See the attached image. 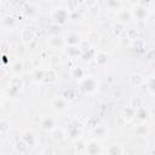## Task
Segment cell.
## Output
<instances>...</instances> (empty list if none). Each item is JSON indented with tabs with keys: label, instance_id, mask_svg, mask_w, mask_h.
Returning a JSON list of instances; mask_svg holds the SVG:
<instances>
[{
	"label": "cell",
	"instance_id": "cell-27",
	"mask_svg": "<svg viewBox=\"0 0 155 155\" xmlns=\"http://www.w3.org/2000/svg\"><path fill=\"white\" fill-rule=\"evenodd\" d=\"M29 147L30 145H34L35 144V142H36V139H35V136L31 133V132H27L24 136H23V138H22Z\"/></svg>",
	"mask_w": 155,
	"mask_h": 155
},
{
	"label": "cell",
	"instance_id": "cell-6",
	"mask_svg": "<svg viewBox=\"0 0 155 155\" xmlns=\"http://www.w3.org/2000/svg\"><path fill=\"white\" fill-rule=\"evenodd\" d=\"M35 38V33L31 28H24L21 33V40H22V44L27 45V44H30Z\"/></svg>",
	"mask_w": 155,
	"mask_h": 155
},
{
	"label": "cell",
	"instance_id": "cell-36",
	"mask_svg": "<svg viewBox=\"0 0 155 155\" xmlns=\"http://www.w3.org/2000/svg\"><path fill=\"white\" fill-rule=\"evenodd\" d=\"M119 42H120V45L121 46H128L130 45V40H128V38L126 36V34L124 33L122 35H120V39H119Z\"/></svg>",
	"mask_w": 155,
	"mask_h": 155
},
{
	"label": "cell",
	"instance_id": "cell-9",
	"mask_svg": "<svg viewBox=\"0 0 155 155\" xmlns=\"http://www.w3.org/2000/svg\"><path fill=\"white\" fill-rule=\"evenodd\" d=\"M8 86H10V90L8 91H12L13 93H17L22 87H23V80L18 76H15L10 80L8 82Z\"/></svg>",
	"mask_w": 155,
	"mask_h": 155
},
{
	"label": "cell",
	"instance_id": "cell-8",
	"mask_svg": "<svg viewBox=\"0 0 155 155\" xmlns=\"http://www.w3.org/2000/svg\"><path fill=\"white\" fill-rule=\"evenodd\" d=\"M40 127L42 131H52L54 128V119L51 116H45L41 121H40Z\"/></svg>",
	"mask_w": 155,
	"mask_h": 155
},
{
	"label": "cell",
	"instance_id": "cell-4",
	"mask_svg": "<svg viewBox=\"0 0 155 155\" xmlns=\"http://www.w3.org/2000/svg\"><path fill=\"white\" fill-rule=\"evenodd\" d=\"M64 42H65V46H79L81 42H82V39H81V35L76 31H69L64 35L63 38Z\"/></svg>",
	"mask_w": 155,
	"mask_h": 155
},
{
	"label": "cell",
	"instance_id": "cell-16",
	"mask_svg": "<svg viewBox=\"0 0 155 155\" xmlns=\"http://www.w3.org/2000/svg\"><path fill=\"white\" fill-rule=\"evenodd\" d=\"M57 80V73L54 69H48V70H45V74H44V79L42 81L45 82H54Z\"/></svg>",
	"mask_w": 155,
	"mask_h": 155
},
{
	"label": "cell",
	"instance_id": "cell-24",
	"mask_svg": "<svg viewBox=\"0 0 155 155\" xmlns=\"http://www.w3.org/2000/svg\"><path fill=\"white\" fill-rule=\"evenodd\" d=\"M67 54L70 56V57H78L81 54V51L79 48V46H67V50H65Z\"/></svg>",
	"mask_w": 155,
	"mask_h": 155
},
{
	"label": "cell",
	"instance_id": "cell-40",
	"mask_svg": "<svg viewBox=\"0 0 155 155\" xmlns=\"http://www.w3.org/2000/svg\"><path fill=\"white\" fill-rule=\"evenodd\" d=\"M1 107H2V101H1V96H0V109H1Z\"/></svg>",
	"mask_w": 155,
	"mask_h": 155
},
{
	"label": "cell",
	"instance_id": "cell-2",
	"mask_svg": "<svg viewBox=\"0 0 155 155\" xmlns=\"http://www.w3.org/2000/svg\"><path fill=\"white\" fill-rule=\"evenodd\" d=\"M131 15H132V19H136V22H147L148 17H149V10L140 7L138 5H134L132 7Z\"/></svg>",
	"mask_w": 155,
	"mask_h": 155
},
{
	"label": "cell",
	"instance_id": "cell-26",
	"mask_svg": "<svg viewBox=\"0 0 155 155\" xmlns=\"http://www.w3.org/2000/svg\"><path fill=\"white\" fill-rule=\"evenodd\" d=\"M10 131V121L7 119L0 120V134H5Z\"/></svg>",
	"mask_w": 155,
	"mask_h": 155
},
{
	"label": "cell",
	"instance_id": "cell-17",
	"mask_svg": "<svg viewBox=\"0 0 155 155\" xmlns=\"http://www.w3.org/2000/svg\"><path fill=\"white\" fill-rule=\"evenodd\" d=\"M134 116H136L137 119L142 120V121H145V120L149 117V111H148V109H147L145 107H140L139 109H137V110L134 111Z\"/></svg>",
	"mask_w": 155,
	"mask_h": 155
},
{
	"label": "cell",
	"instance_id": "cell-18",
	"mask_svg": "<svg viewBox=\"0 0 155 155\" xmlns=\"http://www.w3.org/2000/svg\"><path fill=\"white\" fill-rule=\"evenodd\" d=\"M15 149L19 153V154H25L28 150H29V145L23 140V139H19L16 142L15 144Z\"/></svg>",
	"mask_w": 155,
	"mask_h": 155
},
{
	"label": "cell",
	"instance_id": "cell-25",
	"mask_svg": "<svg viewBox=\"0 0 155 155\" xmlns=\"http://www.w3.org/2000/svg\"><path fill=\"white\" fill-rule=\"evenodd\" d=\"M121 116L125 119V121H130V120L134 116V110H133L132 108H130V107L124 108V109H122V115H121Z\"/></svg>",
	"mask_w": 155,
	"mask_h": 155
},
{
	"label": "cell",
	"instance_id": "cell-19",
	"mask_svg": "<svg viewBox=\"0 0 155 155\" xmlns=\"http://www.w3.org/2000/svg\"><path fill=\"white\" fill-rule=\"evenodd\" d=\"M94 59H96V63L97 65L99 67H103L105 63H107V59H108V54L105 52H97L96 56H94Z\"/></svg>",
	"mask_w": 155,
	"mask_h": 155
},
{
	"label": "cell",
	"instance_id": "cell-3",
	"mask_svg": "<svg viewBox=\"0 0 155 155\" xmlns=\"http://www.w3.org/2000/svg\"><path fill=\"white\" fill-rule=\"evenodd\" d=\"M52 19L57 24L62 25V24H64V23H67L69 21V12L67 10H64V8H57V10H54L52 12Z\"/></svg>",
	"mask_w": 155,
	"mask_h": 155
},
{
	"label": "cell",
	"instance_id": "cell-12",
	"mask_svg": "<svg viewBox=\"0 0 155 155\" xmlns=\"http://www.w3.org/2000/svg\"><path fill=\"white\" fill-rule=\"evenodd\" d=\"M145 82L143 75L138 74V73H133L130 75V84L131 86H134V87H138V86H142L143 84Z\"/></svg>",
	"mask_w": 155,
	"mask_h": 155
},
{
	"label": "cell",
	"instance_id": "cell-39",
	"mask_svg": "<svg viewBox=\"0 0 155 155\" xmlns=\"http://www.w3.org/2000/svg\"><path fill=\"white\" fill-rule=\"evenodd\" d=\"M58 63H59V61H58V57H56V56H53V57H51V69H54V67L56 65H58Z\"/></svg>",
	"mask_w": 155,
	"mask_h": 155
},
{
	"label": "cell",
	"instance_id": "cell-35",
	"mask_svg": "<svg viewBox=\"0 0 155 155\" xmlns=\"http://www.w3.org/2000/svg\"><path fill=\"white\" fill-rule=\"evenodd\" d=\"M98 40H99V35L97 31L92 30L88 33V42H97Z\"/></svg>",
	"mask_w": 155,
	"mask_h": 155
},
{
	"label": "cell",
	"instance_id": "cell-23",
	"mask_svg": "<svg viewBox=\"0 0 155 155\" xmlns=\"http://www.w3.org/2000/svg\"><path fill=\"white\" fill-rule=\"evenodd\" d=\"M1 23H2V25L6 27V28H12V27L16 25V21H15V18H13L12 16H10V15L5 16V17L1 19Z\"/></svg>",
	"mask_w": 155,
	"mask_h": 155
},
{
	"label": "cell",
	"instance_id": "cell-32",
	"mask_svg": "<svg viewBox=\"0 0 155 155\" xmlns=\"http://www.w3.org/2000/svg\"><path fill=\"white\" fill-rule=\"evenodd\" d=\"M145 84H147V90H148V92H149V94L150 96H154V78L153 76H150V79L148 80V81H145Z\"/></svg>",
	"mask_w": 155,
	"mask_h": 155
},
{
	"label": "cell",
	"instance_id": "cell-41",
	"mask_svg": "<svg viewBox=\"0 0 155 155\" xmlns=\"http://www.w3.org/2000/svg\"><path fill=\"white\" fill-rule=\"evenodd\" d=\"M101 155H102V154H101ZM103 155H107V154H103Z\"/></svg>",
	"mask_w": 155,
	"mask_h": 155
},
{
	"label": "cell",
	"instance_id": "cell-20",
	"mask_svg": "<svg viewBox=\"0 0 155 155\" xmlns=\"http://www.w3.org/2000/svg\"><path fill=\"white\" fill-rule=\"evenodd\" d=\"M11 70H12V73L16 74V75L22 74L23 70H24V64H23V62H21V61H16V62L12 64Z\"/></svg>",
	"mask_w": 155,
	"mask_h": 155
},
{
	"label": "cell",
	"instance_id": "cell-28",
	"mask_svg": "<svg viewBox=\"0 0 155 155\" xmlns=\"http://www.w3.org/2000/svg\"><path fill=\"white\" fill-rule=\"evenodd\" d=\"M121 2L117 1V0H108L105 1V6L109 8V10H119L121 7Z\"/></svg>",
	"mask_w": 155,
	"mask_h": 155
},
{
	"label": "cell",
	"instance_id": "cell-15",
	"mask_svg": "<svg viewBox=\"0 0 155 155\" xmlns=\"http://www.w3.org/2000/svg\"><path fill=\"white\" fill-rule=\"evenodd\" d=\"M125 28H126V25L122 24V23L119 22V21H116V22H114V23L111 24V31H113L115 35H117V36H120V35H122V34L125 33Z\"/></svg>",
	"mask_w": 155,
	"mask_h": 155
},
{
	"label": "cell",
	"instance_id": "cell-1",
	"mask_svg": "<svg viewBox=\"0 0 155 155\" xmlns=\"http://www.w3.org/2000/svg\"><path fill=\"white\" fill-rule=\"evenodd\" d=\"M80 88L84 93H93L98 88V81L92 76H87V78L81 80Z\"/></svg>",
	"mask_w": 155,
	"mask_h": 155
},
{
	"label": "cell",
	"instance_id": "cell-30",
	"mask_svg": "<svg viewBox=\"0 0 155 155\" xmlns=\"http://www.w3.org/2000/svg\"><path fill=\"white\" fill-rule=\"evenodd\" d=\"M79 5H80L79 1H76V0H69L67 2V11L68 12L76 11V10H79Z\"/></svg>",
	"mask_w": 155,
	"mask_h": 155
},
{
	"label": "cell",
	"instance_id": "cell-21",
	"mask_svg": "<svg viewBox=\"0 0 155 155\" xmlns=\"http://www.w3.org/2000/svg\"><path fill=\"white\" fill-rule=\"evenodd\" d=\"M125 34H126V36L128 38L130 41H132V40H137V39L139 38V30H138L137 28H134V27L127 29Z\"/></svg>",
	"mask_w": 155,
	"mask_h": 155
},
{
	"label": "cell",
	"instance_id": "cell-5",
	"mask_svg": "<svg viewBox=\"0 0 155 155\" xmlns=\"http://www.w3.org/2000/svg\"><path fill=\"white\" fill-rule=\"evenodd\" d=\"M86 153L88 155H101L102 154V147L97 140H90L86 145Z\"/></svg>",
	"mask_w": 155,
	"mask_h": 155
},
{
	"label": "cell",
	"instance_id": "cell-37",
	"mask_svg": "<svg viewBox=\"0 0 155 155\" xmlns=\"http://www.w3.org/2000/svg\"><path fill=\"white\" fill-rule=\"evenodd\" d=\"M44 74H45V70H41V69H38V70H35V74H34V78H35V80H36V81H39V80H42V79H44Z\"/></svg>",
	"mask_w": 155,
	"mask_h": 155
},
{
	"label": "cell",
	"instance_id": "cell-13",
	"mask_svg": "<svg viewBox=\"0 0 155 155\" xmlns=\"http://www.w3.org/2000/svg\"><path fill=\"white\" fill-rule=\"evenodd\" d=\"M124 154V148L119 143H114L108 147L107 149V155H122Z\"/></svg>",
	"mask_w": 155,
	"mask_h": 155
},
{
	"label": "cell",
	"instance_id": "cell-29",
	"mask_svg": "<svg viewBox=\"0 0 155 155\" xmlns=\"http://www.w3.org/2000/svg\"><path fill=\"white\" fill-rule=\"evenodd\" d=\"M70 73H71V76L75 78V79H81V78H84V75H85L84 69H82V68H79V67H74Z\"/></svg>",
	"mask_w": 155,
	"mask_h": 155
},
{
	"label": "cell",
	"instance_id": "cell-7",
	"mask_svg": "<svg viewBox=\"0 0 155 155\" xmlns=\"http://www.w3.org/2000/svg\"><path fill=\"white\" fill-rule=\"evenodd\" d=\"M51 104L56 111H63L67 109V99L63 97H56L54 99H52Z\"/></svg>",
	"mask_w": 155,
	"mask_h": 155
},
{
	"label": "cell",
	"instance_id": "cell-31",
	"mask_svg": "<svg viewBox=\"0 0 155 155\" xmlns=\"http://www.w3.org/2000/svg\"><path fill=\"white\" fill-rule=\"evenodd\" d=\"M149 132V128L147 125H139L137 128H136V133L138 136H147Z\"/></svg>",
	"mask_w": 155,
	"mask_h": 155
},
{
	"label": "cell",
	"instance_id": "cell-10",
	"mask_svg": "<svg viewBox=\"0 0 155 155\" xmlns=\"http://www.w3.org/2000/svg\"><path fill=\"white\" fill-rule=\"evenodd\" d=\"M48 45L54 48V50H61L65 46V42L63 40V38H59V36H51L48 38Z\"/></svg>",
	"mask_w": 155,
	"mask_h": 155
},
{
	"label": "cell",
	"instance_id": "cell-33",
	"mask_svg": "<svg viewBox=\"0 0 155 155\" xmlns=\"http://www.w3.org/2000/svg\"><path fill=\"white\" fill-rule=\"evenodd\" d=\"M105 133H107V128L104 126H96V128L93 130V134L98 137H103Z\"/></svg>",
	"mask_w": 155,
	"mask_h": 155
},
{
	"label": "cell",
	"instance_id": "cell-22",
	"mask_svg": "<svg viewBox=\"0 0 155 155\" xmlns=\"http://www.w3.org/2000/svg\"><path fill=\"white\" fill-rule=\"evenodd\" d=\"M140 107H143V99L140 97H133V98H131V101H130V108H132L136 111Z\"/></svg>",
	"mask_w": 155,
	"mask_h": 155
},
{
	"label": "cell",
	"instance_id": "cell-34",
	"mask_svg": "<svg viewBox=\"0 0 155 155\" xmlns=\"http://www.w3.org/2000/svg\"><path fill=\"white\" fill-rule=\"evenodd\" d=\"M69 19L75 21V22L80 21V19H81V13H80V11H79V10H76V11L69 12Z\"/></svg>",
	"mask_w": 155,
	"mask_h": 155
},
{
	"label": "cell",
	"instance_id": "cell-14",
	"mask_svg": "<svg viewBox=\"0 0 155 155\" xmlns=\"http://www.w3.org/2000/svg\"><path fill=\"white\" fill-rule=\"evenodd\" d=\"M51 137L54 142H61L65 138V132L61 128V127H54L52 131H51Z\"/></svg>",
	"mask_w": 155,
	"mask_h": 155
},
{
	"label": "cell",
	"instance_id": "cell-38",
	"mask_svg": "<svg viewBox=\"0 0 155 155\" xmlns=\"http://www.w3.org/2000/svg\"><path fill=\"white\" fill-rule=\"evenodd\" d=\"M17 54H19V56H23L25 52H27V48H25V45L24 44H21V45H18L17 46Z\"/></svg>",
	"mask_w": 155,
	"mask_h": 155
},
{
	"label": "cell",
	"instance_id": "cell-11",
	"mask_svg": "<svg viewBox=\"0 0 155 155\" xmlns=\"http://www.w3.org/2000/svg\"><path fill=\"white\" fill-rule=\"evenodd\" d=\"M117 21L121 22L122 24H127L132 21V15H131V11L130 10H121L117 15Z\"/></svg>",
	"mask_w": 155,
	"mask_h": 155
}]
</instances>
